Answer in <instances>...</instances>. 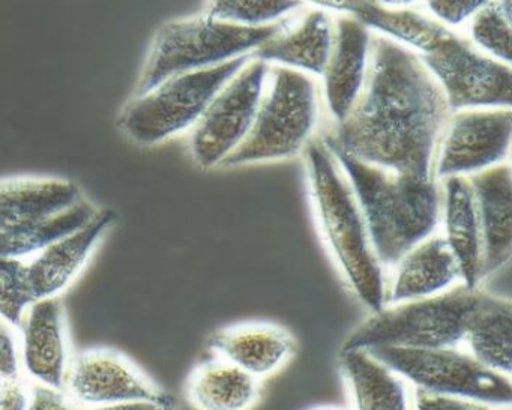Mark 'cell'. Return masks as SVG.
<instances>
[{
	"label": "cell",
	"instance_id": "1",
	"mask_svg": "<svg viewBox=\"0 0 512 410\" xmlns=\"http://www.w3.org/2000/svg\"><path fill=\"white\" fill-rule=\"evenodd\" d=\"M451 113L419 55L377 35L358 103L325 137L362 163L436 179L437 146Z\"/></svg>",
	"mask_w": 512,
	"mask_h": 410
},
{
	"label": "cell",
	"instance_id": "2",
	"mask_svg": "<svg viewBox=\"0 0 512 410\" xmlns=\"http://www.w3.org/2000/svg\"><path fill=\"white\" fill-rule=\"evenodd\" d=\"M311 209L320 238L356 301L370 311L385 307L388 272L377 259L355 194L325 140L304 149Z\"/></svg>",
	"mask_w": 512,
	"mask_h": 410
},
{
	"label": "cell",
	"instance_id": "3",
	"mask_svg": "<svg viewBox=\"0 0 512 410\" xmlns=\"http://www.w3.org/2000/svg\"><path fill=\"white\" fill-rule=\"evenodd\" d=\"M323 140L355 194L377 259L388 272L413 245L439 230L440 184L362 163Z\"/></svg>",
	"mask_w": 512,
	"mask_h": 410
},
{
	"label": "cell",
	"instance_id": "4",
	"mask_svg": "<svg viewBox=\"0 0 512 410\" xmlns=\"http://www.w3.org/2000/svg\"><path fill=\"white\" fill-rule=\"evenodd\" d=\"M286 23L283 20L263 28H245L212 19L208 14L169 20L152 38L134 95L178 74L208 70L251 56Z\"/></svg>",
	"mask_w": 512,
	"mask_h": 410
},
{
	"label": "cell",
	"instance_id": "5",
	"mask_svg": "<svg viewBox=\"0 0 512 410\" xmlns=\"http://www.w3.org/2000/svg\"><path fill=\"white\" fill-rule=\"evenodd\" d=\"M484 293L481 287L469 289L458 284L430 298L385 305L359 323L341 349L460 347Z\"/></svg>",
	"mask_w": 512,
	"mask_h": 410
},
{
	"label": "cell",
	"instance_id": "6",
	"mask_svg": "<svg viewBox=\"0 0 512 410\" xmlns=\"http://www.w3.org/2000/svg\"><path fill=\"white\" fill-rule=\"evenodd\" d=\"M319 112V88L313 77L271 68L250 133L223 167L233 169L296 157L314 139Z\"/></svg>",
	"mask_w": 512,
	"mask_h": 410
},
{
	"label": "cell",
	"instance_id": "7",
	"mask_svg": "<svg viewBox=\"0 0 512 410\" xmlns=\"http://www.w3.org/2000/svg\"><path fill=\"white\" fill-rule=\"evenodd\" d=\"M250 58L242 56L208 70L178 74L134 95L121 110L119 128L131 142L143 148L188 133L196 127L215 95Z\"/></svg>",
	"mask_w": 512,
	"mask_h": 410
},
{
	"label": "cell",
	"instance_id": "8",
	"mask_svg": "<svg viewBox=\"0 0 512 410\" xmlns=\"http://www.w3.org/2000/svg\"><path fill=\"white\" fill-rule=\"evenodd\" d=\"M368 352L419 391L496 409L511 407V377L485 367L461 346L374 347Z\"/></svg>",
	"mask_w": 512,
	"mask_h": 410
},
{
	"label": "cell",
	"instance_id": "9",
	"mask_svg": "<svg viewBox=\"0 0 512 410\" xmlns=\"http://www.w3.org/2000/svg\"><path fill=\"white\" fill-rule=\"evenodd\" d=\"M419 58L445 95L451 112L511 109V65L479 52L452 29Z\"/></svg>",
	"mask_w": 512,
	"mask_h": 410
},
{
	"label": "cell",
	"instance_id": "10",
	"mask_svg": "<svg viewBox=\"0 0 512 410\" xmlns=\"http://www.w3.org/2000/svg\"><path fill=\"white\" fill-rule=\"evenodd\" d=\"M271 67L251 56L223 86L191 130L190 152L203 170L223 167L250 133Z\"/></svg>",
	"mask_w": 512,
	"mask_h": 410
},
{
	"label": "cell",
	"instance_id": "11",
	"mask_svg": "<svg viewBox=\"0 0 512 410\" xmlns=\"http://www.w3.org/2000/svg\"><path fill=\"white\" fill-rule=\"evenodd\" d=\"M64 389L82 409L128 403L175 404L172 395L137 362L113 347H89L74 353Z\"/></svg>",
	"mask_w": 512,
	"mask_h": 410
},
{
	"label": "cell",
	"instance_id": "12",
	"mask_svg": "<svg viewBox=\"0 0 512 410\" xmlns=\"http://www.w3.org/2000/svg\"><path fill=\"white\" fill-rule=\"evenodd\" d=\"M511 109L452 112L437 146L434 178H469L509 163Z\"/></svg>",
	"mask_w": 512,
	"mask_h": 410
},
{
	"label": "cell",
	"instance_id": "13",
	"mask_svg": "<svg viewBox=\"0 0 512 410\" xmlns=\"http://www.w3.org/2000/svg\"><path fill=\"white\" fill-rule=\"evenodd\" d=\"M116 221L118 215L113 209H98L85 226L62 236L26 260L35 301L61 298L88 268Z\"/></svg>",
	"mask_w": 512,
	"mask_h": 410
},
{
	"label": "cell",
	"instance_id": "14",
	"mask_svg": "<svg viewBox=\"0 0 512 410\" xmlns=\"http://www.w3.org/2000/svg\"><path fill=\"white\" fill-rule=\"evenodd\" d=\"M17 332L23 376L31 382L64 388L74 353L61 298L35 301Z\"/></svg>",
	"mask_w": 512,
	"mask_h": 410
},
{
	"label": "cell",
	"instance_id": "15",
	"mask_svg": "<svg viewBox=\"0 0 512 410\" xmlns=\"http://www.w3.org/2000/svg\"><path fill=\"white\" fill-rule=\"evenodd\" d=\"M373 35L355 17L340 16L334 23V43L322 77L326 109L341 124L358 103L370 70Z\"/></svg>",
	"mask_w": 512,
	"mask_h": 410
},
{
	"label": "cell",
	"instance_id": "16",
	"mask_svg": "<svg viewBox=\"0 0 512 410\" xmlns=\"http://www.w3.org/2000/svg\"><path fill=\"white\" fill-rule=\"evenodd\" d=\"M209 353L226 359L259 380L284 370L298 353L295 335L271 322H244L224 326L209 335Z\"/></svg>",
	"mask_w": 512,
	"mask_h": 410
},
{
	"label": "cell",
	"instance_id": "17",
	"mask_svg": "<svg viewBox=\"0 0 512 410\" xmlns=\"http://www.w3.org/2000/svg\"><path fill=\"white\" fill-rule=\"evenodd\" d=\"M481 230V286L512 256V179L509 163L469 176Z\"/></svg>",
	"mask_w": 512,
	"mask_h": 410
},
{
	"label": "cell",
	"instance_id": "18",
	"mask_svg": "<svg viewBox=\"0 0 512 410\" xmlns=\"http://www.w3.org/2000/svg\"><path fill=\"white\" fill-rule=\"evenodd\" d=\"M388 272L385 305L430 298L463 284L457 260L439 230L413 245Z\"/></svg>",
	"mask_w": 512,
	"mask_h": 410
},
{
	"label": "cell",
	"instance_id": "19",
	"mask_svg": "<svg viewBox=\"0 0 512 410\" xmlns=\"http://www.w3.org/2000/svg\"><path fill=\"white\" fill-rule=\"evenodd\" d=\"M86 199L73 179L16 175L0 178V232L40 223Z\"/></svg>",
	"mask_w": 512,
	"mask_h": 410
},
{
	"label": "cell",
	"instance_id": "20",
	"mask_svg": "<svg viewBox=\"0 0 512 410\" xmlns=\"http://www.w3.org/2000/svg\"><path fill=\"white\" fill-rule=\"evenodd\" d=\"M334 43V22L328 13L308 11L289 22L277 35L253 53L254 58L269 67L286 68L310 77H322Z\"/></svg>",
	"mask_w": 512,
	"mask_h": 410
},
{
	"label": "cell",
	"instance_id": "21",
	"mask_svg": "<svg viewBox=\"0 0 512 410\" xmlns=\"http://www.w3.org/2000/svg\"><path fill=\"white\" fill-rule=\"evenodd\" d=\"M440 184V235L457 260L469 289L481 287L482 244L478 212L469 178H446Z\"/></svg>",
	"mask_w": 512,
	"mask_h": 410
},
{
	"label": "cell",
	"instance_id": "22",
	"mask_svg": "<svg viewBox=\"0 0 512 410\" xmlns=\"http://www.w3.org/2000/svg\"><path fill=\"white\" fill-rule=\"evenodd\" d=\"M338 368L353 410H412L410 385L365 349H341Z\"/></svg>",
	"mask_w": 512,
	"mask_h": 410
},
{
	"label": "cell",
	"instance_id": "23",
	"mask_svg": "<svg viewBox=\"0 0 512 410\" xmlns=\"http://www.w3.org/2000/svg\"><path fill=\"white\" fill-rule=\"evenodd\" d=\"M262 389V380L209 353L188 374L185 397L196 410H253Z\"/></svg>",
	"mask_w": 512,
	"mask_h": 410
},
{
	"label": "cell",
	"instance_id": "24",
	"mask_svg": "<svg viewBox=\"0 0 512 410\" xmlns=\"http://www.w3.org/2000/svg\"><path fill=\"white\" fill-rule=\"evenodd\" d=\"M511 329V299L485 292L467 323L461 347L485 367L511 377Z\"/></svg>",
	"mask_w": 512,
	"mask_h": 410
},
{
	"label": "cell",
	"instance_id": "25",
	"mask_svg": "<svg viewBox=\"0 0 512 410\" xmlns=\"http://www.w3.org/2000/svg\"><path fill=\"white\" fill-rule=\"evenodd\" d=\"M371 32L412 50L416 55L430 52L451 29L440 25L433 17L410 8H386L374 2L370 10L359 17Z\"/></svg>",
	"mask_w": 512,
	"mask_h": 410
},
{
	"label": "cell",
	"instance_id": "26",
	"mask_svg": "<svg viewBox=\"0 0 512 410\" xmlns=\"http://www.w3.org/2000/svg\"><path fill=\"white\" fill-rule=\"evenodd\" d=\"M98 209L91 200L83 199L73 208L49 220L0 232V259H31L47 245L85 226Z\"/></svg>",
	"mask_w": 512,
	"mask_h": 410
},
{
	"label": "cell",
	"instance_id": "27",
	"mask_svg": "<svg viewBox=\"0 0 512 410\" xmlns=\"http://www.w3.org/2000/svg\"><path fill=\"white\" fill-rule=\"evenodd\" d=\"M511 0H491L467 23L469 41L479 52L511 65Z\"/></svg>",
	"mask_w": 512,
	"mask_h": 410
},
{
	"label": "cell",
	"instance_id": "28",
	"mask_svg": "<svg viewBox=\"0 0 512 410\" xmlns=\"http://www.w3.org/2000/svg\"><path fill=\"white\" fill-rule=\"evenodd\" d=\"M301 7V0H208L205 14L230 25L263 28L283 22Z\"/></svg>",
	"mask_w": 512,
	"mask_h": 410
},
{
	"label": "cell",
	"instance_id": "29",
	"mask_svg": "<svg viewBox=\"0 0 512 410\" xmlns=\"http://www.w3.org/2000/svg\"><path fill=\"white\" fill-rule=\"evenodd\" d=\"M34 302L26 260L0 259V319L19 329Z\"/></svg>",
	"mask_w": 512,
	"mask_h": 410
},
{
	"label": "cell",
	"instance_id": "30",
	"mask_svg": "<svg viewBox=\"0 0 512 410\" xmlns=\"http://www.w3.org/2000/svg\"><path fill=\"white\" fill-rule=\"evenodd\" d=\"M491 0H425L428 13L440 25L460 28L470 22Z\"/></svg>",
	"mask_w": 512,
	"mask_h": 410
},
{
	"label": "cell",
	"instance_id": "31",
	"mask_svg": "<svg viewBox=\"0 0 512 410\" xmlns=\"http://www.w3.org/2000/svg\"><path fill=\"white\" fill-rule=\"evenodd\" d=\"M22 359H20L19 332L0 319V382H13L22 379Z\"/></svg>",
	"mask_w": 512,
	"mask_h": 410
},
{
	"label": "cell",
	"instance_id": "32",
	"mask_svg": "<svg viewBox=\"0 0 512 410\" xmlns=\"http://www.w3.org/2000/svg\"><path fill=\"white\" fill-rule=\"evenodd\" d=\"M26 410H82L64 388L43 385L29 380Z\"/></svg>",
	"mask_w": 512,
	"mask_h": 410
},
{
	"label": "cell",
	"instance_id": "33",
	"mask_svg": "<svg viewBox=\"0 0 512 410\" xmlns=\"http://www.w3.org/2000/svg\"><path fill=\"white\" fill-rule=\"evenodd\" d=\"M301 2L323 13H337L359 19L370 10L376 0H301Z\"/></svg>",
	"mask_w": 512,
	"mask_h": 410
},
{
	"label": "cell",
	"instance_id": "34",
	"mask_svg": "<svg viewBox=\"0 0 512 410\" xmlns=\"http://www.w3.org/2000/svg\"><path fill=\"white\" fill-rule=\"evenodd\" d=\"M412 410H473V404L457 398L440 397L416 389Z\"/></svg>",
	"mask_w": 512,
	"mask_h": 410
},
{
	"label": "cell",
	"instance_id": "35",
	"mask_svg": "<svg viewBox=\"0 0 512 410\" xmlns=\"http://www.w3.org/2000/svg\"><path fill=\"white\" fill-rule=\"evenodd\" d=\"M29 395V380L22 377L5 382L0 389V410H26Z\"/></svg>",
	"mask_w": 512,
	"mask_h": 410
},
{
	"label": "cell",
	"instance_id": "36",
	"mask_svg": "<svg viewBox=\"0 0 512 410\" xmlns=\"http://www.w3.org/2000/svg\"><path fill=\"white\" fill-rule=\"evenodd\" d=\"M158 406L148 403L113 404V406L88 407L82 410H155Z\"/></svg>",
	"mask_w": 512,
	"mask_h": 410
},
{
	"label": "cell",
	"instance_id": "37",
	"mask_svg": "<svg viewBox=\"0 0 512 410\" xmlns=\"http://www.w3.org/2000/svg\"><path fill=\"white\" fill-rule=\"evenodd\" d=\"M377 4L386 8H412L425 0H376Z\"/></svg>",
	"mask_w": 512,
	"mask_h": 410
},
{
	"label": "cell",
	"instance_id": "38",
	"mask_svg": "<svg viewBox=\"0 0 512 410\" xmlns=\"http://www.w3.org/2000/svg\"><path fill=\"white\" fill-rule=\"evenodd\" d=\"M473 410H511V407H506V409H496V407L485 406V404H473Z\"/></svg>",
	"mask_w": 512,
	"mask_h": 410
},
{
	"label": "cell",
	"instance_id": "39",
	"mask_svg": "<svg viewBox=\"0 0 512 410\" xmlns=\"http://www.w3.org/2000/svg\"><path fill=\"white\" fill-rule=\"evenodd\" d=\"M311 410H341V409H337V407L322 406V407H316V409H311Z\"/></svg>",
	"mask_w": 512,
	"mask_h": 410
},
{
	"label": "cell",
	"instance_id": "40",
	"mask_svg": "<svg viewBox=\"0 0 512 410\" xmlns=\"http://www.w3.org/2000/svg\"><path fill=\"white\" fill-rule=\"evenodd\" d=\"M155 410H176V409H175V404H173V406L158 407V409H155Z\"/></svg>",
	"mask_w": 512,
	"mask_h": 410
},
{
	"label": "cell",
	"instance_id": "41",
	"mask_svg": "<svg viewBox=\"0 0 512 410\" xmlns=\"http://www.w3.org/2000/svg\"><path fill=\"white\" fill-rule=\"evenodd\" d=\"M5 382H0V389H2V386H4Z\"/></svg>",
	"mask_w": 512,
	"mask_h": 410
}]
</instances>
